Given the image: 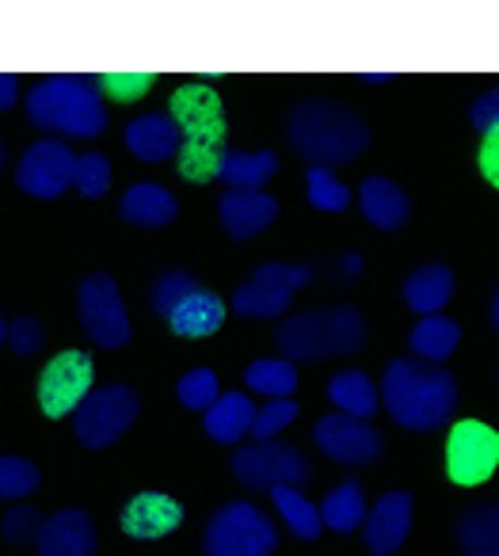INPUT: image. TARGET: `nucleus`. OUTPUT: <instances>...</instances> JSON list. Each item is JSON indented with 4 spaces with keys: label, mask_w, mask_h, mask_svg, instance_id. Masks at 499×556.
Wrapping results in <instances>:
<instances>
[{
    "label": "nucleus",
    "mask_w": 499,
    "mask_h": 556,
    "mask_svg": "<svg viewBox=\"0 0 499 556\" xmlns=\"http://www.w3.org/2000/svg\"><path fill=\"white\" fill-rule=\"evenodd\" d=\"M73 168H77V153L58 138L35 141L24 156H20L16 184L35 199H58L65 187L73 184Z\"/></svg>",
    "instance_id": "ddd939ff"
},
{
    "label": "nucleus",
    "mask_w": 499,
    "mask_h": 556,
    "mask_svg": "<svg viewBox=\"0 0 499 556\" xmlns=\"http://www.w3.org/2000/svg\"><path fill=\"white\" fill-rule=\"evenodd\" d=\"M450 298H453V275H450V267H442V263H427V267H420L404 282L408 309L420 313V317H435Z\"/></svg>",
    "instance_id": "5701e85b"
},
{
    "label": "nucleus",
    "mask_w": 499,
    "mask_h": 556,
    "mask_svg": "<svg viewBox=\"0 0 499 556\" xmlns=\"http://www.w3.org/2000/svg\"><path fill=\"white\" fill-rule=\"evenodd\" d=\"M461 553L499 556V503H481L461 518Z\"/></svg>",
    "instance_id": "bb28decb"
},
{
    "label": "nucleus",
    "mask_w": 499,
    "mask_h": 556,
    "mask_svg": "<svg viewBox=\"0 0 499 556\" xmlns=\"http://www.w3.org/2000/svg\"><path fill=\"white\" fill-rule=\"evenodd\" d=\"M77 313H80V325H85L88 340L96 348H126L134 336L130 317H126V305L118 298V287L111 275H88L77 290Z\"/></svg>",
    "instance_id": "6e6552de"
},
{
    "label": "nucleus",
    "mask_w": 499,
    "mask_h": 556,
    "mask_svg": "<svg viewBox=\"0 0 499 556\" xmlns=\"http://www.w3.org/2000/svg\"><path fill=\"white\" fill-rule=\"evenodd\" d=\"M491 325L499 328V294H496V302H491Z\"/></svg>",
    "instance_id": "a18cd8bd"
},
{
    "label": "nucleus",
    "mask_w": 499,
    "mask_h": 556,
    "mask_svg": "<svg viewBox=\"0 0 499 556\" xmlns=\"http://www.w3.org/2000/svg\"><path fill=\"white\" fill-rule=\"evenodd\" d=\"M4 340H9V325H4V317H0V348H4Z\"/></svg>",
    "instance_id": "49530a36"
},
{
    "label": "nucleus",
    "mask_w": 499,
    "mask_h": 556,
    "mask_svg": "<svg viewBox=\"0 0 499 556\" xmlns=\"http://www.w3.org/2000/svg\"><path fill=\"white\" fill-rule=\"evenodd\" d=\"M118 214L126 217L130 225H141V229H164V225L176 222L179 214V202L169 187L161 184H134L130 191L123 194L118 202Z\"/></svg>",
    "instance_id": "aec40b11"
},
{
    "label": "nucleus",
    "mask_w": 499,
    "mask_h": 556,
    "mask_svg": "<svg viewBox=\"0 0 499 556\" xmlns=\"http://www.w3.org/2000/svg\"><path fill=\"white\" fill-rule=\"evenodd\" d=\"M233 472L240 484L248 488H298L309 480L305 457L294 446H278V442H252L233 454Z\"/></svg>",
    "instance_id": "f8f14e48"
},
{
    "label": "nucleus",
    "mask_w": 499,
    "mask_h": 556,
    "mask_svg": "<svg viewBox=\"0 0 499 556\" xmlns=\"http://www.w3.org/2000/svg\"><path fill=\"white\" fill-rule=\"evenodd\" d=\"M305 184H309V202H313L316 210H328V214H336V210H347V202H351V191H347V187L332 176V168L313 164V168L305 172Z\"/></svg>",
    "instance_id": "473e14b6"
},
{
    "label": "nucleus",
    "mask_w": 499,
    "mask_h": 556,
    "mask_svg": "<svg viewBox=\"0 0 499 556\" xmlns=\"http://www.w3.org/2000/svg\"><path fill=\"white\" fill-rule=\"evenodd\" d=\"M179 522H184V503L164 492H138L123 507V533L134 541L169 538Z\"/></svg>",
    "instance_id": "2eb2a0df"
},
{
    "label": "nucleus",
    "mask_w": 499,
    "mask_h": 556,
    "mask_svg": "<svg viewBox=\"0 0 499 556\" xmlns=\"http://www.w3.org/2000/svg\"><path fill=\"white\" fill-rule=\"evenodd\" d=\"M286 134H290V146L298 149L305 161L321 164V168H332V164H347L370 146V130L354 111L336 108L328 100H309L298 103L290 111V123H286Z\"/></svg>",
    "instance_id": "7ed1b4c3"
},
{
    "label": "nucleus",
    "mask_w": 499,
    "mask_h": 556,
    "mask_svg": "<svg viewBox=\"0 0 499 556\" xmlns=\"http://www.w3.org/2000/svg\"><path fill=\"white\" fill-rule=\"evenodd\" d=\"M20 96V77L16 73H0V111H9Z\"/></svg>",
    "instance_id": "37998d69"
},
{
    "label": "nucleus",
    "mask_w": 499,
    "mask_h": 556,
    "mask_svg": "<svg viewBox=\"0 0 499 556\" xmlns=\"http://www.w3.org/2000/svg\"><path fill=\"white\" fill-rule=\"evenodd\" d=\"M362 80H392V73H359Z\"/></svg>",
    "instance_id": "c03bdc74"
},
{
    "label": "nucleus",
    "mask_w": 499,
    "mask_h": 556,
    "mask_svg": "<svg viewBox=\"0 0 499 556\" xmlns=\"http://www.w3.org/2000/svg\"><path fill=\"white\" fill-rule=\"evenodd\" d=\"M313 270L309 267H294V263H263L252 278H248L245 287L233 294V309L240 317H283L290 309L294 294L305 287Z\"/></svg>",
    "instance_id": "9d476101"
},
{
    "label": "nucleus",
    "mask_w": 499,
    "mask_h": 556,
    "mask_svg": "<svg viewBox=\"0 0 499 556\" xmlns=\"http://www.w3.org/2000/svg\"><path fill=\"white\" fill-rule=\"evenodd\" d=\"M199 290V278L191 275V270H169V275L157 278L153 287V309L161 313V317H169L172 309H176L179 302H187V298Z\"/></svg>",
    "instance_id": "c9c22d12"
},
{
    "label": "nucleus",
    "mask_w": 499,
    "mask_h": 556,
    "mask_svg": "<svg viewBox=\"0 0 499 556\" xmlns=\"http://www.w3.org/2000/svg\"><path fill=\"white\" fill-rule=\"evenodd\" d=\"M469 123H473L481 134H488L491 126H499V88H488V92L473 103V111H469Z\"/></svg>",
    "instance_id": "a19ab883"
},
{
    "label": "nucleus",
    "mask_w": 499,
    "mask_h": 556,
    "mask_svg": "<svg viewBox=\"0 0 499 556\" xmlns=\"http://www.w3.org/2000/svg\"><path fill=\"white\" fill-rule=\"evenodd\" d=\"M42 515L35 507H27V503H20V507L9 510V518L0 522V533L12 541V545H32V541H39L42 533Z\"/></svg>",
    "instance_id": "4c0bfd02"
},
{
    "label": "nucleus",
    "mask_w": 499,
    "mask_h": 556,
    "mask_svg": "<svg viewBox=\"0 0 499 556\" xmlns=\"http://www.w3.org/2000/svg\"><path fill=\"white\" fill-rule=\"evenodd\" d=\"M382 401L389 416L408 431H435L458 408V381L438 366H420L397 358L382 381Z\"/></svg>",
    "instance_id": "f03ea898"
},
{
    "label": "nucleus",
    "mask_w": 499,
    "mask_h": 556,
    "mask_svg": "<svg viewBox=\"0 0 499 556\" xmlns=\"http://www.w3.org/2000/svg\"><path fill=\"white\" fill-rule=\"evenodd\" d=\"M73 187L85 199H103L111 187V161L103 153H80L77 168H73Z\"/></svg>",
    "instance_id": "72a5a7b5"
},
{
    "label": "nucleus",
    "mask_w": 499,
    "mask_h": 556,
    "mask_svg": "<svg viewBox=\"0 0 499 556\" xmlns=\"http://www.w3.org/2000/svg\"><path fill=\"white\" fill-rule=\"evenodd\" d=\"M39 556H96V530L85 510H58L39 533Z\"/></svg>",
    "instance_id": "f3484780"
},
{
    "label": "nucleus",
    "mask_w": 499,
    "mask_h": 556,
    "mask_svg": "<svg viewBox=\"0 0 499 556\" xmlns=\"http://www.w3.org/2000/svg\"><path fill=\"white\" fill-rule=\"evenodd\" d=\"M298 419V404L294 401H271L263 408H255V419H252V439L260 442H271L283 427H290Z\"/></svg>",
    "instance_id": "e433bc0d"
},
{
    "label": "nucleus",
    "mask_w": 499,
    "mask_h": 556,
    "mask_svg": "<svg viewBox=\"0 0 499 556\" xmlns=\"http://www.w3.org/2000/svg\"><path fill=\"white\" fill-rule=\"evenodd\" d=\"M321 522L336 533H351L366 522V500H362L359 480H347V484L332 488L328 500L321 503Z\"/></svg>",
    "instance_id": "cd10ccee"
},
{
    "label": "nucleus",
    "mask_w": 499,
    "mask_h": 556,
    "mask_svg": "<svg viewBox=\"0 0 499 556\" xmlns=\"http://www.w3.org/2000/svg\"><path fill=\"white\" fill-rule=\"evenodd\" d=\"M316 446L344 465H370L385 454L382 434H377L366 419L344 416V412L324 416L321 424H316Z\"/></svg>",
    "instance_id": "4468645a"
},
{
    "label": "nucleus",
    "mask_w": 499,
    "mask_h": 556,
    "mask_svg": "<svg viewBox=\"0 0 499 556\" xmlns=\"http://www.w3.org/2000/svg\"><path fill=\"white\" fill-rule=\"evenodd\" d=\"M138 412H141V401L130 386H100L85 396V404H80L77 412H73V427H77V439L85 442L88 450H103L130 431Z\"/></svg>",
    "instance_id": "0eeeda50"
},
{
    "label": "nucleus",
    "mask_w": 499,
    "mask_h": 556,
    "mask_svg": "<svg viewBox=\"0 0 499 556\" xmlns=\"http://www.w3.org/2000/svg\"><path fill=\"white\" fill-rule=\"evenodd\" d=\"M499 469V431L481 419H461L446 439V477L461 488H476Z\"/></svg>",
    "instance_id": "1a4fd4ad"
},
{
    "label": "nucleus",
    "mask_w": 499,
    "mask_h": 556,
    "mask_svg": "<svg viewBox=\"0 0 499 556\" xmlns=\"http://www.w3.org/2000/svg\"><path fill=\"white\" fill-rule=\"evenodd\" d=\"M412 351L420 358H427V363H446V358L458 351V343H461V328L453 325L450 317H423L420 325L412 328Z\"/></svg>",
    "instance_id": "c85d7f7f"
},
{
    "label": "nucleus",
    "mask_w": 499,
    "mask_h": 556,
    "mask_svg": "<svg viewBox=\"0 0 499 556\" xmlns=\"http://www.w3.org/2000/svg\"><path fill=\"white\" fill-rule=\"evenodd\" d=\"M179 146H184V138H179V126L172 123V115H141L126 126V149L146 164L179 156Z\"/></svg>",
    "instance_id": "6ab92c4d"
},
{
    "label": "nucleus",
    "mask_w": 499,
    "mask_h": 556,
    "mask_svg": "<svg viewBox=\"0 0 499 556\" xmlns=\"http://www.w3.org/2000/svg\"><path fill=\"white\" fill-rule=\"evenodd\" d=\"M278 545V530L252 503H225L207 526V556H271Z\"/></svg>",
    "instance_id": "423d86ee"
},
{
    "label": "nucleus",
    "mask_w": 499,
    "mask_h": 556,
    "mask_svg": "<svg viewBox=\"0 0 499 556\" xmlns=\"http://www.w3.org/2000/svg\"><path fill=\"white\" fill-rule=\"evenodd\" d=\"M42 340H47V332H42V325L35 317H16L9 325V343L16 355H35L42 348Z\"/></svg>",
    "instance_id": "ea45409f"
},
{
    "label": "nucleus",
    "mask_w": 499,
    "mask_h": 556,
    "mask_svg": "<svg viewBox=\"0 0 499 556\" xmlns=\"http://www.w3.org/2000/svg\"><path fill=\"white\" fill-rule=\"evenodd\" d=\"M176 396H179V404L184 408H191V412H210L217 404V378H214V370H191V374H184L179 378V386H176Z\"/></svg>",
    "instance_id": "f704fd0d"
},
{
    "label": "nucleus",
    "mask_w": 499,
    "mask_h": 556,
    "mask_svg": "<svg viewBox=\"0 0 499 556\" xmlns=\"http://www.w3.org/2000/svg\"><path fill=\"white\" fill-rule=\"evenodd\" d=\"M42 472L27 457H0V500H27L39 492Z\"/></svg>",
    "instance_id": "2f4dec72"
},
{
    "label": "nucleus",
    "mask_w": 499,
    "mask_h": 556,
    "mask_svg": "<svg viewBox=\"0 0 499 556\" xmlns=\"http://www.w3.org/2000/svg\"><path fill=\"white\" fill-rule=\"evenodd\" d=\"M359 202H362V214H366L377 229H400V225L408 222V214H412V202H408V194L385 176L362 179Z\"/></svg>",
    "instance_id": "412c9836"
},
{
    "label": "nucleus",
    "mask_w": 499,
    "mask_h": 556,
    "mask_svg": "<svg viewBox=\"0 0 499 556\" xmlns=\"http://www.w3.org/2000/svg\"><path fill=\"white\" fill-rule=\"evenodd\" d=\"M412 530V495L408 492H389L374 503V510L366 515V545L374 556H392L408 541Z\"/></svg>",
    "instance_id": "dca6fc26"
},
{
    "label": "nucleus",
    "mask_w": 499,
    "mask_h": 556,
    "mask_svg": "<svg viewBox=\"0 0 499 556\" xmlns=\"http://www.w3.org/2000/svg\"><path fill=\"white\" fill-rule=\"evenodd\" d=\"M96 366L88 351H62L47 363L39 378V408L47 419H65L70 412H77L85 404V396L92 393Z\"/></svg>",
    "instance_id": "9b49d317"
},
{
    "label": "nucleus",
    "mask_w": 499,
    "mask_h": 556,
    "mask_svg": "<svg viewBox=\"0 0 499 556\" xmlns=\"http://www.w3.org/2000/svg\"><path fill=\"white\" fill-rule=\"evenodd\" d=\"M271 500H275L278 515H283V522L294 530V538L316 541L324 533L321 510H316L313 500H305V495H301L298 488H271Z\"/></svg>",
    "instance_id": "c756f323"
},
{
    "label": "nucleus",
    "mask_w": 499,
    "mask_h": 556,
    "mask_svg": "<svg viewBox=\"0 0 499 556\" xmlns=\"http://www.w3.org/2000/svg\"><path fill=\"white\" fill-rule=\"evenodd\" d=\"M476 161H481V176L488 179L491 187H499V126H491V130L484 134Z\"/></svg>",
    "instance_id": "79ce46f5"
},
{
    "label": "nucleus",
    "mask_w": 499,
    "mask_h": 556,
    "mask_svg": "<svg viewBox=\"0 0 499 556\" xmlns=\"http://www.w3.org/2000/svg\"><path fill=\"white\" fill-rule=\"evenodd\" d=\"M362 343H366V317L354 305H344V309H305L298 317L283 320V332H278L283 355L298 358V363L354 355Z\"/></svg>",
    "instance_id": "39448f33"
},
{
    "label": "nucleus",
    "mask_w": 499,
    "mask_h": 556,
    "mask_svg": "<svg viewBox=\"0 0 499 556\" xmlns=\"http://www.w3.org/2000/svg\"><path fill=\"white\" fill-rule=\"evenodd\" d=\"M0 168H4V146H0Z\"/></svg>",
    "instance_id": "de8ad7c7"
},
{
    "label": "nucleus",
    "mask_w": 499,
    "mask_h": 556,
    "mask_svg": "<svg viewBox=\"0 0 499 556\" xmlns=\"http://www.w3.org/2000/svg\"><path fill=\"white\" fill-rule=\"evenodd\" d=\"M172 123L179 126V176L207 184L217 176L225 153V108L210 85H179L172 92Z\"/></svg>",
    "instance_id": "f257e3e1"
},
{
    "label": "nucleus",
    "mask_w": 499,
    "mask_h": 556,
    "mask_svg": "<svg viewBox=\"0 0 499 556\" xmlns=\"http://www.w3.org/2000/svg\"><path fill=\"white\" fill-rule=\"evenodd\" d=\"M328 401L336 404L344 416L370 419L377 412V389L362 370H344L328 381Z\"/></svg>",
    "instance_id": "a878e982"
},
{
    "label": "nucleus",
    "mask_w": 499,
    "mask_h": 556,
    "mask_svg": "<svg viewBox=\"0 0 499 556\" xmlns=\"http://www.w3.org/2000/svg\"><path fill=\"white\" fill-rule=\"evenodd\" d=\"M217 210H222V225L233 240L255 237L278 217V202L263 191H225Z\"/></svg>",
    "instance_id": "a211bd4d"
},
{
    "label": "nucleus",
    "mask_w": 499,
    "mask_h": 556,
    "mask_svg": "<svg viewBox=\"0 0 499 556\" xmlns=\"http://www.w3.org/2000/svg\"><path fill=\"white\" fill-rule=\"evenodd\" d=\"M245 381L252 393L275 396V401H290V393L298 389V370L290 358H260L245 370Z\"/></svg>",
    "instance_id": "7c9ffc66"
},
{
    "label": "nucleus",
    "mask_w": 499,
    "mask_h": 556,
    "mask_svg": "<svg viewBox=\"0 0 499 556\" xmlns=\"http://www.w3.org/2000/svg\"><path fill=\"white\" fill-rule=\"evenodd\" d=\"M252 419H255V404L248 401L245 393H225V396H217L214 408L202 416V427H207V434L214 442L233 446V442L252 431Z\"/></svg>",
    "instance_id": "b1692460"
},
{
    "label": "nucleus",
    "mask_w": 499,
    "mask_h": 556,
    "mask_svg": "<svg viewBox=\"0 0 499 556\" xmlns=\"http://www.w3.org/2000/svg\"><path fill=\"white\" fill-rule=\"evenodd\" d=\"M27 115L35 126L70 138H96L108 126L100 85L92 77H47L27 92Z\"/></svg>",
    "instance_id": "20e7f679"
},
{
    "label": "nucleus",
    "mask_w": 499,
    "mask_h": 556,
    "mask_svg": "<svg viewBox=\"0 0 499 556\" xmlns=\"http://www.w3.org/2000/svg\"><path fill=\"white\" fill-rule=\"evenodd\" d=\"M153 73H103L96 85L111 96V100H138L141 92L153 88Z\"/></svg>",
    "instance_id": "58836bf2"
},
{
    "label": "nucleus",
    "mask_w": 499,
    "mask_h": 556,
    "mask_svg": "<svg viewBox=\"0 0 499 556\" xmlns=\"http://www.w3.org/2000/svg\"><path fill=\"white\" fill-rule=\"evenodd\" d=\"M278 172V156L271 149L263 153H240V149H225L217 176L229 184V191H260L271 176Z\"/></svg>",
    "instance_id": "393cba45"
},
{
    "label": "nucleus",
    "mask_w": 499,
    "mask_h": 556,
    "mask_svg": "<svg viewBox=\"0 0 499 556\" xmlns=\"http://www.w3.org/2000/svg\"><path fill=\"white\" fill-rule=\"evenodd\" d=\"M225 320V302L210 290H195L187 302H179L176 309L169 313V325L176 336H187V340H202V336H214Z\"/></svg>",
    "instance_id": "4be33fe9"
}]
</instances>
